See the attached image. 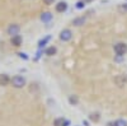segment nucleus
I'll use <instances>...</instances> for the list:
<instances>
[{"instance_id":"obj_1","label":"nucleus","mask_w":127,"mask_h":126,"mask_svg":"<svg viewBox=\"0 0 127 126\" xmlns=\"http://www.w3.org/2000/svg\"><path fill=\"white\" fill-rule=\"evenodd\" d=\"M10 84H12V85H13L14 88L20 89V88L26 87L27 80H26V78H24V77H22V75H14L12 79H10Z\"/></svg>"},{"instance_id":"obj_8","label":"nucleus","mask_w":127,"mask_h":126,"mask_svg":"<svg viewBox=\"0 0 127 126\" xmlns=\"http://www.w3.org/2000/svg\"><path fill=\"white\" fill-rule=\"evenodd\" d=\"M10 42H12V45H13V46L18 47V46H20V45H22L23 40H22V37H20L19 35H17V36H13V37H12V40H10Z\"/></svg>"},{"instance_id":"obj_9","label":"nucleus","mask_w":127,"mask_h":126,"mask_svg":"<svg viewBox=\"0 0 127 126\" xmlns=\"http://www.w3.org/2000/svg\"><path fill=\"white\" fill-rule=\"evenodd\" d=\"M52 18H54V17H52V14H51V13H48V12L42 13V14H41V20H42L43 23H48V22H51Z\"/></svg>"},{"instance_id":"obj_21","label":"nucleus","mask_w":127,"mask_h":126,"mask_svg":"<svg viewBox=\"0 0 127 126\" xmlns=\"http://www.w3.org/2000/svg\"><path fill=\"white\" fill-rule=\"evenodd\" d=\"M108 126H114V122H108Z\"/></svg>"},{"instance_id":"obj_7","label":"nucleus","mask_w":127,"mask_h":126,"mask_svg":"<svg viewBox=\"0 0 127 126\" xmlns=\"http://www.w3.org/2000/svg\"><path fill=\"white\" fill-rule=\"evenodd\" d=\"M55 9H56V12H59V13H64L67 9V3L66 1H59L56 4Z\"/></svg>"},{"instance_id":"obj_12","label":"nucleus","mask_w":127,"mask_h":126,"mask_svg":"<svg viewBox=\"0 0 127 126\" xmlns=\"http://www.w3.org/2000/svg\"><path fill=\"white\" fill-rule=\"evenodd\" d=\"M56 52H57V48H56L55 46H50V47H47V48L45 50V54H46L47 56H54Z\"/></svg>"},{"instance_id":"obj_3","label":"nucleus","mask_w":127,"mask_h":126,"mask_svg":"<svg viewBox=\"0 0 127 126\" xmlns=\"http://www.w3.org/2000/svg\"><path fill=\"white\" fill-rule=\"evenodd\" d=\"M71 38H72V32H71V29L65 28V29H62L61 32H60V40H61L62 42H69Z\"/></svg>"},{"instance_id":"obj_16","label":"nucleus","mask_w":127,"mask_h":126,"mask_svg":"<svg viewBox=\"0 0 127 126\" xmlns=\"http://www.w3.org/2000/svg\"><path fill=\"white\" fill-rule=\"evenodd\" d=\"M113 122H114V126H127V121L123 120V119H118Z\"/></svg>"},{"instance_id":"obj_15","label":"nucleus","mask_w":127,"mask_h":126,"mask_svg":"<svg viewBox=\"0 0 127 126\" xmlns=\"http://www.w3.org/2000/svg\"><path fill=\"white\" fill-rule=\"evenodd\" d=\"M89 120L90 121H94V122H98L100 120V116H99V113H90V116H89Z\"/></svg>"},{"instance_id":"obj_11","label":"nucleus","mask_w":127,"mask_h":126,"mask_svg":"<svg viewBox=\"0 0 127 126\" xmlns=\"http://www.w3.org/2000/svg\"><path fill=\"white\" fill-rule=\"evenodd\" d=\"M85 17H79V18H75L72 20V24L75 26V27H80V26H83L84 23H85Z\"/></svg>"},{"instance_id":"obj_13","label":"nucleus","mask_w":127,"mask_h":126,"mask_svg":"<svg viewBox=\"0 0 127 126\" xmlns=\"http://www.w3.org/2000/svg\"><path fill=\"white\" fill-rule=\"evenodd\" d=\"M69 103L71 104V106H76V104L79 103V97L75 96V94H71V96H69Z\"/></svg>"},{"instance_id":"obj_6","label":"nucleus","mask_w":127,"mask_h":126,"mask_svg":"<svg viewBox=\"0 0 127 126\" xmlns=\"http://www.w3.org/2000/svg\"><path fill=\"white\" fill-rule=\"evenodd\" d=\"M69 125H70V121L64 117H57L54 121V126H69Z\"/></svg>"},{"instance_id":"obj_22","label":"nucleus","mask_w":127,"mask_h":126,"mask_svg":"<svg viewBox=\"0 0 127 126\" xmlns=\"http://www.w3.org/2000/svg\"><path fill=\"white\" fill-rule=\"evenodd\" d=\"M84 1H85V3H87V1H92V0H84Z\"/></svg>"},{"instance_id":"obj_18","label":"nucleus","mask_w":127,"mask_h":126,"mask_svg":"<svg viewBox=\"0 0 127 126\" xmlns=\"http://www.w3.org/2000/svg\"><path fill=\"white\" fill-rule=\"evenodd\" d=\"M120 12H125V13H127V3H125V4H122V5H120Z\"/></svg>"},{"instance_id":"obj_20","label":"nucleus","mask_w":127,"mask_h":126,"mask_svg":"<svg viewBox=\"0 0 127 126\" xmlns=\"http://www.w3.org/2000/svg\"><path fill=\"white\" fill-rule=\"evenodd\" d=\"M19 56L22 57V59H24V60H28V56H27L26 54H23V52H20V54H19Z\"/></svg>"},{"instance_id":"obj_14","label":"nucleus","mask_w":127,"mask_h":126,"mask_svg":"<svg viewBox=\"0 0 127 126\" xmlns=\"http://www.w3.org/2000/svg\"><path fill=\"white\" fill-rule=\"evenodd\" d=\"M51 40V36H47V37H45V38H42V40H39L38 41V47L39 48H42V47H43L46 43H47V42Z\"/></svg>"},{"instance_id":"obj_10","label":"nucleus","mask_w":127,"mask_h":126,"mask_svg":"<svg viewBox=\"0 0 127 126\" xmlns=\"http://www.w3.org/2000/svg\"><path fill=\"white\" fill-rule=\"evenodd\" d=\"M10 83V78L8 74H0V85H8Z\"/></svg>"},{"instance_id":"obj_4","label":"nucleus","mask_w":127,"mask_h":126,"mask_svg":"<svg viewBox=\"0 0 127 126\" xmlns=\"http://www.w3.org/2000/svg\"><path fill=\"white\" fill-rule=\"evenodd\" d=\"M19 31H20V27H19V24H10L9 27H8V29H6V32H8V35L10 36V37H13V36H17V35H19Z\"/></svg>"},{"instance_id":"obj_17","label":"nucleus","mask_w":127,"mask_h":126,"mask_svg":"<svg viewBox=\"0 0 127 126\" xmlns=\"http://www.w3.org/2000/svg\"><path fill=\"white\" fill-rule=\"evenodd\" d=\"M84 6H85V1H84V0H80V1L76 3V8L78 9H83Z\"/></svg>"},{"instance_id":"obj_19","label":"nucleus","mask_w":127,"mask_h":126,"mask_svg":"<svg viewBox=\"0 0 127 126\" xmlns=\"http://www.w3.org/2000/svg\"><path fill=\"white\" fill-rule=\"evenodd\" d=\"M54 1H55V0H43V3H45L46 5H51V4H54Z\"/></svg>"},{"instance_id":"obj_2","label":"nucleus","mask_w":127,"mask_h":126,"mask_svg":"<svg viewBox=\"0 0 127 126\" xmlns=\"http://www.w3.org/2000/svg\"><path fill=\"white\" fill-rule=\"evenodd\" d=\"M113 50H114V54L117 56H125L127 54V43L125 42H118L113 46Z\"/></svg>"},{"instance_id":"obj_5","label":"nucleus","mask_w":127,"mask_h":126,"mask_svg":"<svg viewBox=\"0 0 127 126\" xmlns=\"http://www.w3.org/2000/svg\"><path fill=\"white\" fill-rule=\"evenodd\" d=\"M126 83H127V79H126L123 75H117V77L114 78V84H116L117 87H120V88L125 87Z\"/></svg>"}]
</instances>
